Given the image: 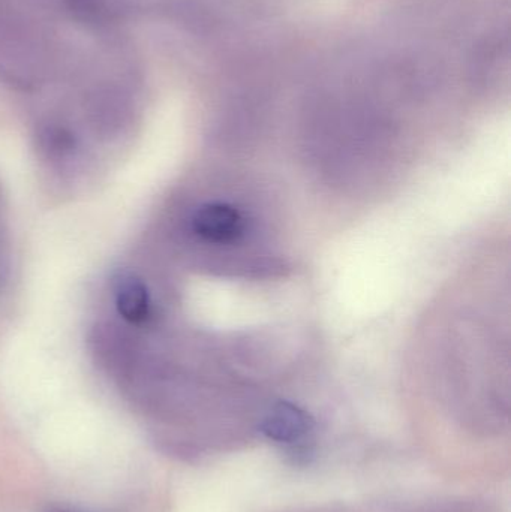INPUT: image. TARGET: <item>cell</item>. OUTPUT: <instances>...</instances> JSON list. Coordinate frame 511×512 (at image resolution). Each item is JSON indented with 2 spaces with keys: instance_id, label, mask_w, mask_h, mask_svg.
Wrapping results in <instances>:
<instances>
[{
  "instance_id": "3",
  "label": "cell",
  "mask_w": 511,
  "mask_h": 512,
  "mask_svg": "<svg viewBox=\"0 0 511 512\" xmlns=\"http://www.w3.org/2000/svg\"><path fill=\"white\" fill-rule=\"evenodd\" d=\"M114 300H116L117 312L125 321L131 324H141L150 315V295L146 283L129 273L117 274L114 279Z\"/></svg>"
},
{
  "instance_id": "2",
  "label": "cell",
  "mask_w": 511,
  "mask_h": 512,
  "mask_svg": "<svg viewBox=\"0 0 511 512\" xmlns=\"http://www.w3.org/2000/svg\"><path fill=\"white\" fill-rule=\"evenodd\" d=\"M312 427L314 423L305 411L291 403H279L264 417L261 432L278 444L296 445L305 441Z\"/></svg>"
},
{
  "instance_id": "1",
  "label": "cell",
  "mask_w": 511,
  "mask_h": 512,
  "mask_svg": "<svg viewBox=\"0 0 511 512\" xmlns=\"http://www.w3.org/2000/svg\"><path fill=\"white\" fill-rule=\"evenodd\" d=\"M192 227L204 242L215 246H240L254 234V221L243 207L233 201H212L204 204L192 219Z\"/></svg>"
},
{
  "instance_id": "4",
  "label": "cell",
  "mask_w": 511,
  "mask_h": 512,
  "mask_svg": "<svg viewBox=\"0 0 511 512\" xmlns=\"http://www.w3.org/2000/svg\"><path fill=\"white\" fill-rule=\"evenodd\" d=\"M44 147L51 155L65 156L74 150V138L66 129L48 128L44 134Z\"/></svg>"
},
{
  "instance_id": "5",
  "label": "cell",
  "mask_w": 511,
  "mask_h": 512,
  "mask_svg": "<svg viewBox=\"0 0 511 512\" xmlns=\"http://www.w3.org/2000/svg\"><path fill=\"white\" fill-rule=\"evenodd\" d=\"M48 512H78L74 510H66V508H51Z\"/></svg>"
}]
</instances>
